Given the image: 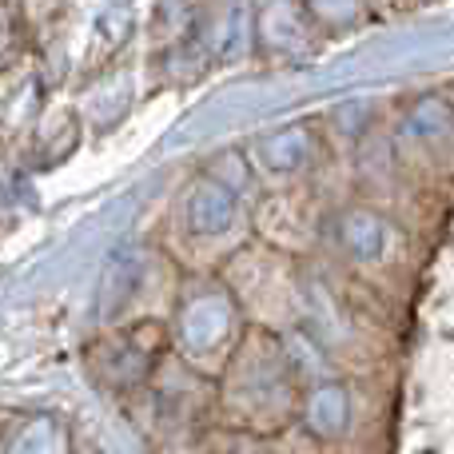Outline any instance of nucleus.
<instances>
[{
	"instance_id": "obj_1",
	"label": "nucleus",
	"mask_w": 454,
	"mask_h": 454,
	"mask_svg": "<svg viewBox=\"0 0 454 454\" xmlns=\"http://www.w3.org/2000/svg\"><path fill=\"white\" fill-rule=\"evenodd\" d=\"M180 343L196 355H212L215 347H223L231 339V327H235V303L231 295L220 287H207V291H196L180 303Z\"/></svg>"
},
{
	"instance_id": "obj_2",
	"label": "nucleus",
	"mask_w": 454,
	"mask_h": 454,
	"mask_svg": "<svg viewBox=\"0 0 454 454\" xmlns=\"http://www.w3.org/2000/svg\"><path fill=\"white\" fill-rule=\"evenodd\" d=\"M235 220H239V192H231L212 176H204L184 196V227L200 239H215V235L231 231Z\"/></svg>"
},
{
	"instance_id": "obj_3",
	"label": "nucleus",
	"mask_w": 454,
	"mask_h": 454,
	"mask_svg": "<svg viewBox=\"0 0 454 454\" xmlns=\"http://www.w3.org/2000/svg\"><path fill=\"white\" fill-rule=\"evenodd\" d=\"M307 8L299 4H267L255 12V36L263 44V52L271 56H295L311 40V20Z\"/></svg>"
},
{
	"instance_id": "obj_4",
	"label": "nucleus",
	"mask_w": 454,
	"mask_h": 454,
	"mask_svg": "<svg viewBox=\"0 0 454 454\" xmlns=\"http://www.w3.org/2000/svg\"><path fill=\"white\" fill-rule=\"evenodd\" d=\"M303 427L311 439L335 442L351 431V391L343 383H319L303 399Z\"/></svg>"
},
{
	"instance_id": "obj_5",
	"label": "nucleus",
	"mask_w": 454,
	"mask_h": 454,
	"mask_svg": "<svg viewBox=\"0 0 454 454\" xmlns=\"http://www.w3.org/2000/svg\"><path fill=\"white\" fill-rule=\"evenodd\" d=\"M339 243L359 263H379L391 251V223L371 207H351L339 215Z\"/></svg>"
},
{
	"instance_id": "obj_6",
	"label": "nucleus",
	"mask_w": 454,
	"mask_h": 454,
	"mask_svg": "<svg viewBox=\"0 0 454 454\" xmlns=\"http://www.w3.org/2000/svg\"><path fill=\"white\" fill-rule=\"evenodd\" d=\"M259 164L275 176H295L315 160V136L303 124H287L279 132H267L255 148Z\"/></svg>"
},
{
	"instance_id": "obj_7",
	"label": "nucleus",
	"mask_w": 454,
	"mask_h": 454,
	"mask_svg": "<svg viewBox=\"0 0 454 454\" xmlns=\"http://www.w3.org/2000/svg\"><path fill=\"white\" fill-rule=\"evenodd\" d=\"M243 20H247V8H220V12H212V20L200 24V52L207 56V60H227V56H235L243 48V40H247V28H243Z\"/></svg>"
},
{
	"instance_id": "obj_8",
	"label": "nucleus",
	"mask_w": 454,
	"mask_h": 454,
	"mask_svg": "<svg viewBox=\"0 0 454 454\" xmlns=\"http://www.w3.org/2000/svg\"><path fill=\"white\" fill-rule=\"evenodd\" d=\"M4 454H72L68 427L52 415H32L28 423H20Z\"/></svg>"
},
{
	"instance_id": "obj_9",
	"label": "nucleus",
	"mask_w": 454,
	"mask_h": 454,
	"mask_svg": "<svg viewBox=\"0 0 454 454\" xmlns=\"http://www.w3.org/2000/svg\"><path fill=\"white\" fill-rule=\"evenodd\" d=\"M450 124H454L450 104L439 100V96H423V100L407 112V128H403V132H407L411 140H434V136L450 132Z\"/></svg>"
},
{
	"instance_id": "obj_10",
	"label": "nucleus",
	"mask_w": 454,
	"mask_h": 454,
	"mask_svg": "<svg viewBox=\"0 0 454 454\" xmlns=\"http://www.w3.org/2000/svg\"><path fill=\"white\" fill-rule=\"evenodd\" d=\"M124 112H128V80L124 76H112L92 88V96H88V116L100 128H112Z\"/></svg>"
},
{
	"instance_id": "obj_11",
	"label": "nucleus",
	"mask_w": 454,
	"mask_h": 454,
	"mask_svg": "<svg viewBox=\"0 0 454 454\" xmlns=\"http://www.w3.org/2000/svg\"><path fill=\"white\" fill-rule=\"evenodd\" d=\"M247 168H243V160L235 156V152H223L220 160H215V168H212V180H220V184H227L231 192H239L243 184H247Z\"/></svg>"
},
{
	"instance_id": "obj_12",
	"label": "nucleus",
	"mask_w": 454,
	"mask_h": 454,
	"mask_svg": "<svg viewBox=\"0 0 454 454\" xmlns=\"http://www.w3.org/2000/svg\"><path fill=\"white\" fill-rule=\"evenodd\" d=\"M307 12H311V20H339V28H347L359 16V4H311Z\"/></svg>"
},
{
	"instance_id": "obj_13",
	"label": "nucleus",
	"mask_w": 454,
	"mask_h": 454,
	"mask_svg": "<svg viewBox=\"0 0 454 454\" xmlns=\"http://www.w3.org/2000/svg\"><path fill=\"white\" fill-rule=\"evenodd\" d=\"M84 454H88V450H84Z\"/></svg>"
}]
</instances>
